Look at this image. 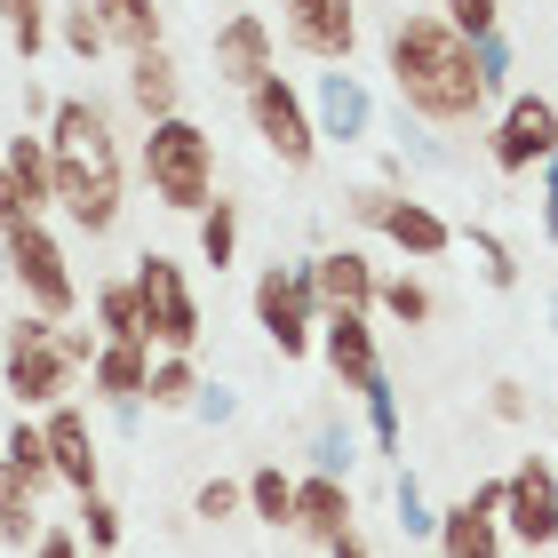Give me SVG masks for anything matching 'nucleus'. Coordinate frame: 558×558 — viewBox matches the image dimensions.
Masks as SVG:
<instances>
[{"mask_svg":"<svg viewBox=\"0 0 558 558\" xmlns=\"http://www.w3.org/2000/svg\"><path fill=\"white\" fill-rule=\"evenodd\" d=\"M199 264H240V199H208L199 208Z\"/></svg>","mask_w":558,"mask_h":558,"instance_id":"c85d7f7f","label":"nucleus"},{"mask_svg":"<svg viewBox=\"0 0 558 558\" xmlns=\"http://www.w3.org/2000/svg\"><path fill=\"white\" fill-rule=\"evenodd\" d=\"M88 558H96V550H88Z\"/></svg>","mask_w":558,"mask_h":558,"instance_id":"3c124183","label":"nucleus"},{"mask_svg":"<svg viewBox=\"0 0 558 558\" xmlns=\"http://www.w3.org/2000/svg\"><path fill=\"white\" fill-rule=\"evenodd\" d=\"M495 168L502 175H535L550 151H558V96H535V88H511L502 96V120H495Z\"/></svg>","mask_w":558,"mask_h":558,"instance_id":"9d476101","label":"nucleus"},{"mask_svg":"<svg viewBox=\"0 0 558 558\" xmlns=\"http://www.w3.org/2000/svg\"><path fill=\"white\" fill-rule=\"evenodd\" d=\"M319 288H312V256L295 264H264L256 279V327L279 360H303V351H319Z\"/></svg>","mask_w":558,"mask_h":558,"instance_id":"0eeeda50","label":"nucleus"},{"mask_svg":"<svg viewBox=\"0 0 558 558\" xmlns=\"http://www.w3.org/2000/svg\"><path fill=\"white\" fill-rule=\"evenodd\" d=\"M502 526H511L526 550L558 543V463L550 454H519V463L502 471Z\"/></svg>","mask_w":558,"mask_h":558,"instance_id":"9b49d317","label":"nucleus"},{"mask_svg":"<svg viewBox=\"0 0 558 558\" xmlns=\"http://www.w3.org/2000/svg\"><path fill=\"white\" fill-rule=\"evenodd\" d=\"M247 511H256L264 526H295V478L279 463H256L247 471Z\"/></svg>","mask_w":558,"mask_h":558,"instance_id":"cd10ccee","label":"nucleus"},{"mask_svg":"<svg viewBox=\"0 0 558 558\" xmlns=\"http://www.w3.org/2000/svg\"><path fill=\"white\" fill-rule=\"evenodd\" d=\"M0 336H9V247H0Z\"/></svg>","mask_w":558,"mask_h":558,"instance_id":"de8ad7c7","label":"nucleus"},{"mask_svg":"<svg viewBox=\"0 0 558 558\" xmlns=\"http://www.w3.org/2000/svg\"><path fill=\"white\" fill-rule=\"evenodd\" d=\"M312 288H319V312H375V288H384V271H375L367 247H319L312 256Z\"/></svg>","mask_w":558,"mask_h":558,"instance_id":"f3484780","label":"nucleus"},{"mask_svg":"<svg viewBox=\"0 0 558 558\" xmlns=\"http://www.w3.org/2000/svg\"><path fill=\"white\" fill-rule=\"evenodd\" d=\"M312 129H319V144H367L375 136V96H367L360 72L327 64L312 81Z\"/></svg>","mask_w":558,"mask_h":558,"instance_id":"2eb2a0df","label":"nucleus"},{"mask_svg":"<svg viewBox=\"0 0 558 558\" xmlns=\"http://www.w3.org/2000/svg\"><path fill=\"white\" fill-rule=\"evenodd\" d=\"M232 511H247V478H199L192 487V519H232Z\"/></svg>","mask_w":558,"mask_h":558,"instance_id":"58836bf2","label":"nucleus"},{"mask_svg":"<svg viewBox=\"0 0 558 558\" xmlns=\"http://www.w3.org/2000/svg\"><path fill=\"white\" fill-rule=\"evenodd\" d=\"M24 216H33V199L16 192V175H9V168H0V232H9V223H24Z\"/></svg>","mask_w":558,"mask_h":558,"instance_id":"37998d69","label":"nucleus"},{"mask_svg":"<svg viewBox=\"0 0 558 558\" xmlns=\"http://www.w3.org/2000/svg\"><path fill=\"white\" fill-rule=\"evenodd\" d=\"M120 526H129V519H120V502H112V495H81V535H88L96 558H112V550H120Z\"/></svg>","mask_w":558,"mask_h":558,"instance_id":"e433bc0d","label":"nucleus"},{"mask_svg":"<svg viewBox=\"0 0 558 558\" xmlns=\"http://www.w3.org/2000/svg\"><path fill=\"white\" fill-rule=\"evenodd\" d=\"M327 558H375V550H367L360 535H343V543H336V550H327Z\"/></svg>","mask_w":558,"mask_h":558,"instance_id":"09e8293b","label":"nucleus"},{"mask_svg":"<svg viewBox=\"0 0 558 558\" xmlns=\"http://www.w3.org/2000/svg\"><path fill=\"white\" fill-rule=\"evenodd\" d=\"M33 558H88V550H81V535H72V526H48V535L33 543Z\"/></svg>","mask_w":558,"mask_h":558,"instance_id":"c03bdc74","label":"nucleus"},{"mask_svg":"<svg viewBox=\"0 0 558 558\" xmlns=\"http://www.w3.org/2000/svg\"><path fill=\"white\" fill-rule=\"evenodd\" d=\"M471 72H478V88H487V96H511V40L478 33L471 40Z\"/></svg>","mask_w":558,"mask_h":558,"instance_id":"4c0bfd02","label":"nucleus"},{"mask_svg":"<svg viewBox=\"0 0 558 558\" xmlns=\"http://www.w3.org/2000/svg\"><path fill=\"white\" fill-rule=\"evenodd\" d=\"M96 351H105V336L96 327H64V319H40V312H16L9 336H0V384H9L16 415H48L64 408L72 384L96 367Z\"/></svg>","mask_w":558,"mask_h":558,"instance_id":"7ed1b4c3","label":"nucleus"},{"mask_svg":"<svg viewBox=\"0 0 558 558\" xmlns=\"http://www.w3.org/2000/svg\"><path fill=\"white\" fill-rule=\"evenodd\" d=\"M543 232L558 240V151L543 160Z\"/></svg>","mask_w":558,"mask_h":558,"instance_id":"a18cd8bd","label":"nucleus"},{"mask_svg":"<svg viewBox=\"0 0 558 558\" xmlns=\"http://www.w3.org/2000/svg\"><path fill=\"white\" fill-rule=\"evenodd\" d=\"M0 247H9V288L24 295V312L72 319V303H81V279H72L64 240L48 232L40 216H24V223H9V232H0Z\"/></svg>","mask_w":558,"mask_h":558,"instance_id":"423d86ee","label":"nucleus"},{"mask_svg":"<svg viewBox=\"0 0 558 558\" xmlns=\"http://www.w3.org/2000/svg\"><path fill=\"white\" fill-rule=\"evenodd\" d=\"M447 9V24L463 40H478V33H502V0H439Z\"/></svg>","mask_w":558,"mask_h":558,"instance_id":"ea45409f","label":"nucleus"},{"mask_svg":"<svg viewBox=\"0 0 558 558\" xmlns=\"http://www.w3.org/2000/svg\"><path fill=\"white\" fill-rule=\"evenodd\" d=\"M247 129L264 136V151L279 168H312L319 160V129H312V96H303L288 72H271V81L247 88Z\"/></svg>","mask_w":558,"mask_h":558,"instance_id":"1a4fd4ad","label":"nucleus"},{"mask_svg":"<svg viewBox=\"0 0 558 558\" xmlns=\"http://www.w3.org/2000/svg\"><path fill=\"white\" fill-rule=\"evenodd\" d=\"M96 24H105L112 48H129V57H144V48H160V0H88Z\"/></svg>","mask_w":558,"mask_h":558,"instance_id":"b1692460","label":"nucleus"},{"mask_svg":"<svg viewBox=\"0 0 558 558\" xmlns=\"http://www.w3.org/2000/svg\"><path fill=\"white\" fill-rule=\"evenodd\" d=\"M208 64H216V81L223 88H256V81H271V72H279V40H271V24L256 16V9H232V16H223L216 24V33H208Z\"/></svg>","mask_w":558,"mask_h":558,"instance_id":"ddd939ff","label":"nucleus"},{"mask_svg":"<svg viewBox=\"0 0 558 558\" xmlns=\"http://www.w3.org/2000/svg\"><path fill=\"white\" fill-rule=\"evenodd\" d=\"M129 279H136L144 343H151V351H175V360H192V351H199V336H208V319H199V295H192L184 264H175L168 247H144Z\"/></svg>","mask_w":558,"mask_h":558,"instance_id":"39448f33","label":"nucleus"},{"mask_svg":"<svg viewBox=\"0 0 558 558\" xmlns=\"http://www.w3.org/2000/svg\"><path fill=\"white\" fill-rule=\"evenodd\" d=\"M0 168L16 175V192L33 199V216H48V208H57V151H48V136L16 129V136H9V151H0Z\"/></svg>","mask_w":558,"mask_h":558,"instance_id":"412c9836","label":"nucleus"},{"mask_svg":"<svg viewBox=\"0 0 558 558\" xmlns=\"http://www.w3.org/2000/svg\"><path fill=\"white\" fill-rule=\"evenodd\" d=\"M96 336H105V343H144L136 279H105V288H96Z\"/></svg>","mask_w":558,"mask_h":558,"instance_id":"393cba45","label":"nucleus"},{"mask_svg":"<svg viewBox=\"0 0 558 558\" xmlns=\"http://www.w3.org/2000/svg\"><path fill=\"white\" fill-rule=\"evenodd\" d=\"M48 535V519H40V495L24 487V478L0 463V550H24L33 558V543Z\"/></svg>","mask_w":558,"mask_h":558,"instance_id":"5701e85b","label":"nucleus"},{"mask_svg":"<svg viewBox=\"0 0 558 558\" xmlns=\"http://www.w3.org/2000/svg\"><path fill=\"white\" fill-rule=\"evenodd\" d=\"M351 463H360V430H351L343 415H327V423L312 430V471H327V478H351Z\"/></svg>","mask_w":558,"mask_h":558,"instance_id":"473e14b6","label":"nucleus"},{"mask_svg":"<svg viewBox=\"0 0 558 558\" xmlns=\"http://www.w3.org/2000/svg\"><path fill=\"white\" fill-rule=\"evenodd\" d=\"M279 33L312 64H351V48H360V0H279Z\"/></svg>","mask_w":558,"mask_h":558,"instance_id":"f8f14e48","label":"nucleus"},{"mask_svg":"<svg viewBox=\"0 0 558 558\" xmlns=\"http://www.w3.org/2000/svg\"><path fill=\"white\" fill-rule=\"evenodd\" d=\"M375 312H391L399 327H430V319H439V295H430L415 271H399V279H384V288H375Z\"/></svg>","mask_w":558,"mask_h":558,"instance_id":"c756f323","label":"nucleus"},{"mask_svg":"<svg viewBox=\"0 0 558 558\" xmlns=\"http://www.w3.org/2000/svg\"><path fill=\"white\" fill-rule=\"evenodd\" d=\"M543 312H550V336H558V295H550V303H543Z\"/></svg>","mask_w":558,"mask_h":558,"instance_id":"8fccbe9b","label":"nucleus"},{"mask_svg":"<svg viewBox=\"0 0 558 558\" xmlns=\"http://www.w3.org/2000/svg\"><path fill=\"white\" fill-rule=\"evenodd\" d=\"M57 40H64V57H81V64H96V57H105V48H112L88 0H72V9H57Z\"/></svg>","mask_w":558,"mask_h":558,"instance_id":"72a5a7b5","label":"nucleus"},{"mask_svg":"<svg viewBox=\"0 0 558 558\" xmlns=\"http://www.w3.org/2000/svg\"><path fill=\"white\" fill-rule=\"evenodd\" d=\"M40 439H48V471L64 478L72 495H105V447H96V423H88V408H48L40 415Z\"/></svg>","mask_w":558,"mask_h":558,"instance_id":"4468645a","label":"nucleus"},{"mask_svg":"<svg viewBox=\"0 0 558 558\" xmlns=\"http://www.w3.org/2000/svg\"><path fill=\"white\" fill-rule=\"evenodd\" d=\"M384 72L399 88V112L430 120V129H463V120L487 112V88L471 72V40L454 33L447 16H399L384 33Z\"/></svg>","mask_w":558,"mask_h":558,"instance_id":"f03ea898","label":"nucleus"},{"mask_svg":"<svg viewBox=\"0 0 558 558\" xmlns=\"http://www.w3.org/2000/svg\"><path fill=\"white\" fill-rule=\"evenodd\" d=\"M144 384H151V343H105L88 367V391L105 399V408H144Z\"/></svg>","mask_w":558,"mask_h":558,"instance_id":"6ab92c4d","label":"nucleus"},{"mask_svg":"<svg viewBox=\"0 0 558 558\" xmlns=\"http://www.w3.org/2000/svg\"><path fill=\"white\" fill-rule=\"evenodd\" d=\"M144 399H151V408H184L192 415V399H199V367L192 360H175V351H151V384H144Z\"/></svg>","mask_w":558,"mask_h":558,"instance_id":"a878e982","label":"nucleus"},{"mask_svg":"<svg viewBox=\"0 0 558 558\" xmlns=\"http://www.w3.org/2000/svg\"><path fill=\"white\" fill-rule=\"evenodd\" d=\"M0 24H9V48L24 64L48 48V33H57V16H48V0H0Z\"/></svg>","mask_w":558,"mask_h":558,"instance_id":"7c9ffc66","label":"nucleus"},{"mask_svg":"<svg viewBox=\"0 0 558 558\" xmlns=\"http://www.w3.org/2000/svg\"><path fill=\"white\" fill-rule=\"evenodd\" d=\"M129 105L144 112V129H151V120H175V112H184V72H175L168 40L144 48V57H129Z\"/></svg>","mask_w":558,"mask_h":558,"instance_id":"aec40b11","label":"nucleus"},{"mask_svg":"<svg viewBox=\"0 0 558 558\" xmlns=\"http://www.w3.org/2000/svg\"><path fill=\"white\" fill-rule=\"evenodd\" d=\"M319 360H327V375L360 399L375 375H384V351H375V327H367V312H327L319 319Z\"/></svg>","mask_w":558,"mask_h":558,"instance_id":"dca6fc26","label":"nucleus"},{"mask_svg":"<svg viewBox=\"0 0 558 558\" xmlns=\"http://www.w3.org/2000/svg\"><path fill=\"white\" fill-rule=\"evenodd\" d=\"M360 408H367V430H375V454H399V391H391V375H375L360 391Z\"/></svg>","mask_w":558,"mask_h":558,"instance_id":"c9c22d12","label":"nucleus"},{"mask_svg":"<svg viewBox=\"0 0 558 558\" xmlns=\"http://www.w3.org/2000/svg\"><path fill=\"white\" fill-rule=\"evenodd\" d=\"M430 543H439V558H502V519L495 511H471V502H447Z\"/></svg>","mask_w":558,"mask_h":558,"instance_id":"4be33fe9","label":"nucleus"},{"mask_svg":"<svg viewBox=\"0 0 558 558\" xmlns=\"http://www.w3.org/2000/svg\"><path fill=\"white\" fill-rule=\"evenodd\" d=\"M343 216H351V223H367V232H384L391 247H408L415 264H430V256H447V247H454V223H447L439 208H430V199L384 192V184L343 192Z\"/></svg>","mask_w":558,"mask_h":558,"instance_id":"6e6552de","label":"nucleus"},{"mask_svg":"<svg viewBox=\"0 0 558 558\" xmlns=\"http://www.w3.org/2000/svg\"><path fill=\"white\" fill-rule=\"evenodd\" d=\"M136 168H144V184L160 208L175 216H199L216 199V136L199 129L192 112H175V120H151L144 129V151H136Z\"/></svg>","mask_w":558,"mask_h":558,"instance_id":"20e7f679","label":"nucleus"},{"mask_svg":"<svg viewBox=\"0 0 558 558\" xmlns=\"http://www.w3.org/2000/svg\"><path fill=\"white\" fill-rule=\"evenodd\" d=\"M391 526H399V535H408V543H430V535H439V511H430V495H423V478L415 471H399L391 478Z\"/></svg>","mask_w":558,"mask_h":558,"instance_id":"2f4dec72","label":"nucleus"},{"mask_svg":"<svg viewBox=\"0 0 558 558\" xmlns=\"http://www.w3.org/2000/svg\"><path fill=\"white\" fill-rule=\"evenodd\" d=\"M192 415H199V423H232V415H240V391H232V384H199Z\"/></svg>","mask_w":558,"mask_h":558,"instance_id":"a19ab883","label":"nucleus"},{"mask_svg":"<svg viewBox=\"0 0 558 558\" xmlns=\"http://www.w3.org/2000/svg\"><path fill=\"white\" fill-rule=\"evenodd\" d=\"M48 151H57V208L72 216V232H88V240L120 232V216H129V168H120L112 112L96 96H57Z\"/></svg>","mask_w":558,"mask_h":558,"instance_id":"f257e3e1","label":"nucleus"},{"mask_svg":"<svg viewBox=\"0 0 558 558\" xmlns=\"http://www.w3.org/2000/svg\"><path fill=\"white\" fill-rule=\"evenodd\" d=\"M471 256H478V279H487V288H519V256H511V240L502 232H487V223H471Z\"/></svg>","mask_w":558,"mask_h":558,"instance_id":"f704fd0d","label":"nucleus"},{"mask_svg":"<svg viewBox=\"0 0 558 558\" xmlns=\"http://www.w3.org/2000/svg\"><path fill=\"white\" fill-rule=\"evenodd\" d=\"M463 502H471V511H495V519H502V478H478Z\"/></svg>","mask_w":558,"mask_h":558,"instance_id":"49530a36","label":"nucleus"},{"mask_svg":"<svg viewBox=\"0 0 558 558\" xmlns=\"http://www.w3.org/2000/svg\"><path fill=\"white\" fill-rule=\"evenodd\" d=\"M487 408H495L502 423H526V384H511V375H502V384L487 391Z\"/></svg>","mask_w":558,"mask_h":558,"instance_id":"79ce46f5","label":"nucleus"},{"mask_svg":"<svg viewBox=\"0 0 558 558\" xmlns=\"http://www.w3.org/2000/svg\"><path fill=\"white\" fill-rule=\"evenodd\" d=\"M295 535L312 550H336L351 535V487H343V478H327V471L295 478Z\"/></svg>","mask_w":558,"mask_h":558,"instance_id":"a211bd4d","label":"nucleus"},{"mask_svg":"<svg viewBox=\"0 0 558 558\" xmlns=\"http://www.w3.org/2000/svg\"><path fill=\"white\" fill-rule=\"evenodd\" d=\"M0 463H9L33 495L48 487V478H57V471H48V439H40V423H24V415L9 423V439H0Z\"/></svg>","mask_w":558,"mask_h":558,"instance_id":"bb28decb","label":"nucleus"}]
</instances>
